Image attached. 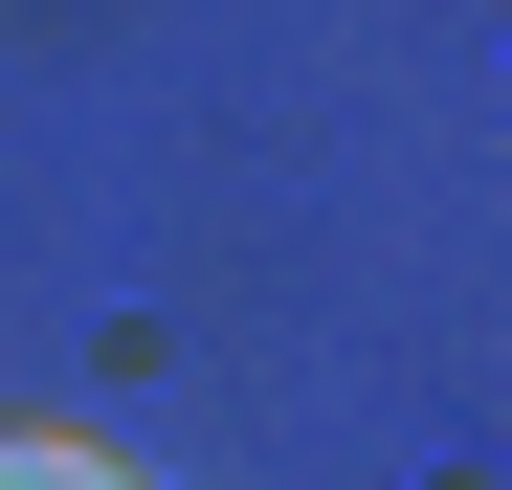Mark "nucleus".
<instances>
[{"instance_id": "f257e3e1", "label": "nucleus", "mask_w": 512, "mask_h": 490, "mask_svg": "<svg viewBox=\"0 0 512 490\" xmlns=\"http://www.w3.org/2000/svg\"><path fill=\"white\" fill-rule=\"evenodd\" d=\"M0 490H134V468H112L90 424H0Z\"/></svg>"}]
</instances>
